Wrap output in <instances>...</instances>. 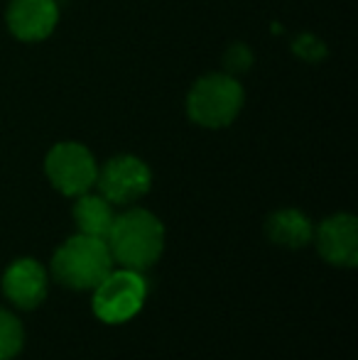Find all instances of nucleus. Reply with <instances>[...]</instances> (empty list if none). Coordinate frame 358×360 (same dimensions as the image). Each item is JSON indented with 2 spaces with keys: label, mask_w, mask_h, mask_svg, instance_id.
<instances>
[{
  "label": "nucleus",
  "mask_w": 358,
  "mask_h": 360,
  "mask_svg": "<svg viewBox=\"0 0 358 360\" xmlns=\"http://www.w3.org/2000/svg\"><path fill=\"white\" fill-rule=\"evenodd\" d=\"M113 204L108 199H103L101 194H82L77 196V204H74V221H77L79 233L94 238L108 236L110 226H113Z\"/></svg>",
  "instance_id": "9b49d317"
},
{
  "label": "nucleus",
  "mask_w": 358,
  "mask_h": 360,
  "mask_svg": "<svg viewBox=\"0 0 358 360\" xmlns=\"http://www.w3.org/2000/svg\"><path fill=\"white\" fill-rule=\"evenodd\" d=\"M94 314L106 323L130 321L143 309L148 285L138 270H110L94 289Z\"/></svg>",
  "instance_id": "20e7f679"
},
{
  "label": "nucleus",
  "mask_w": 358,
  "mask_h": 360,
  "mask_svg": "<svg viewBox=\"0 0 358 360\" xmlns=\"http://www.w3.org/2000/svg\"><path fill=\"white\" fill-rule=\"evenodd\" d=\"M3 292L20 309L39 307L47 297V272L32 257H20L5 270Z\"/></svg>",
  "instance_id": "1a4fd4ad"
},
{
  "label": "nucleus",
  "mask_w": 358,
  "mask_h": 360,
  "mask_svg": "<svg viewBox=\"0 0 358 360\" xmlns=\"http://www.w3.org/2000/svg\"><path fill=\"white\" fill-rule=\"evenodd\" d=\"M110 270H113V257L106 240L84 233L62 243L52 257V272L57 282L77 292L94 289Z\"/></svg>",
  "instance_id": "7ed1b4c3"
},
{
  "label": "nucleus",
  "mask_w": 358,
  "mask_h": 360,
  "mask_svg": "<svg viewBox=\"0 0 358 360\" xmlns=\"http://www.w3.org/2000/svg\"><path fill=\"white\" fill-rule=\"evenodd\" d=\"M96 186L110 204H135L153 186V172L140 157L115 155L98 169Z\"/></svg>",
  "instance_id": "423d86ee"
},
{
  "label": "nucleus",
  "mask_w": 358,
  "mask_h": 360,
  "mask_svg": "<svg viewBox=\"0 0 358 360\" xmlns=\"http://www.w3.org/2000/svg\"><path fill=\"white\" fill-rule=\"evenodd\" d=\"M23 323L8 309H0V360H13L23 351Z\"/></svg>",
  "instance_id": "f8f14e48"
},
{
  "label": "nucleus",
  "mask_w": 358,
  "mask_h": 360,
  "mask_svg": "<svg viewBox=\"0 0 358 360\" xmlns=\"http://www.w3.org/2000/svg\"><path fill=\"white\" fill-rule=\"evenodd\" d=\"M44 172L59 194L82 196L96 184L98 165L89 147L67 140V143H57L47 152Z\"/></svg>",
  "instance_id": "39448f33"
},
{
  "label": "nucleus",
  "mask_w": 358,
  "mask_h": 360,
  "mask_svg": "<svg viewBox=\"0 0 358 360\" xmlns=\"http://www.w3.org/2000/svg\"><path fill=\"white\" fill-rule=\"evenodd\" d=\"M106 245L113 262H120L128 270H148L165 250V226L150 211L128 209L113 218Z\"/></svg>",
  "instance_id": "f257e3e1"
},
{
  "label": "nucleus",
  "mask_w": 358,
  "mask_h": 360,
  "mask_svg": "<svg viewBox=\"0 0 358 360\" xmlns=\"http://www.w3.org/2000/svg\"><path fill=\"white\" fill-rule=\"evenodd\" d=\"M317 250L336 267L358 265V221L351 214H334L317 228Z\"/></svg>",
  "instance_id": "6e6552de"
},
{
  "label": "nucleus",
  "mask_w": 358,
  "mask_h": 360,
  "mask_svg": "<svg viewBox=\"0 0 358 360\" xmlns=\"http://www.w3.org/2000/svg\"><path fill=\"white\" fill-rule=\"evenodd\" d=\"M243 101L245 91L236 76L214 72L194 81L189 96H186V113H189L191 123L219 130L238 118Z\"/></svg>",
  "instance_id": "f03ea898"
},
{
  "label": "nucleus",
  "mask_w": 358,
  "mask_h": 360,
  "mask_svg": "<svg viewBox=\"0 0 358 360\" xmlns=\"http://www.w3.org/2000/svg\"><path fill=\"white\" fill-rule=\"evenodd\" d=\"M5 22L20 42H42L57 30V0H10Z\"/></svg>",
  "instance_id": "0eeeda50"
},
{
  "label": "nucleus",
  "mask_w": 358,
  "mask_h": 360,
  "mask_svg": "<svg viewBox=\"0 0 358 360\" xmlns=\"http://www.w3.org/2000/svg\"><path fill=\"white\" fill-rule=\"evenodd\" d=\"M265 233H268V238L275 245L300 250V248H305L314 238V226H312V221L302 211L280 209L268 218Z\"/></svg>",
  "instance_id": "9d476101"
}]
</instances>
